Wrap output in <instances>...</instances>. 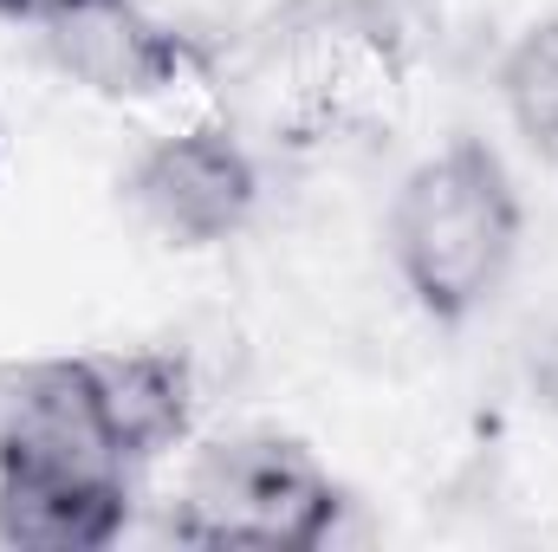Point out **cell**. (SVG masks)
<instances>
[{
	"label": "cell",
	"mask_w": 558,
	"mask_h": 552,
	"mask_svg": "<svg viewBox=\"0 0 558 552\" xmlns=\"http://www.w3.org/2000/svg\"><path fill=\"white\" fill-rule=\"evenodd\" d=\"M39 26L52 65L98 98H149L182 72V39L156 26L137 0H59Z\"/></svg>",
	"instance_id": "5b68a950"
},
{
	"label": "cell",
	"mask_w": 558,
	"mask_h": 552,
	"mask_svg": "<svg viewBox=\"0 0 558 552\" xmlns=\"http://www.w3.org/2000/svg\"><path fill=\"white\" fill-rule=\"evenodd\" d=\"M137 215L175 248H208L247 228L260 202V169L228 131H182L149 143L131 169Z\"/></svg>",
	"instance_id": "277c9868"
},
{
	"label": "cell",
	"mask_w": 558,
	"mask_h": 552,
	"mask_svg": "<svg viewBox=\"0 0 558 552\" xmlns=\"http://www.w3.org/2000/svg\"><path fill=\"white\" fill-rule=\"evenodd\" d=\"M390 254L422 312H481L520 254V195L487 143H448L422 156L390 208Z\"/></svg>",
	"instance_id": "7a4b0ae2"
},
{
	"label": "cell",
	"mask_w": 558,
	"mask_h": 552,
	"mask_svg": "<svg viewBox=\"0 0 558 552\" xmlns=\"http://www.w3.org/2000/svg\"><path fill=\"white\" fill-rule=\"evenodd\" d=\"M52 7H59V0H0V13H7V20H46Z\"/></svg>",
	"instance_id": "9c48e42d"
},
{
	"label": "cell",
	"mask_w": 558,
	"mask_h": 552,
	"mask_svg": "<svg viewBox=\"0 0 558 552\" xmlns=\"http://www.w3.org/2000/svg\"><path fill=\"white\" fill-rule=\"evenodd\" d=\"M533 384H539V397L558 410V332H546V345L533 351Z\"/></svg>",
	"instance_id": "ba28073f"
},
{
	"label": "cell",
	"mask_w": 558,
	"mask_h": 552,
	"mask_svg": "<svg viewBox=\"0 0 558 552\" xmlns=\"http://www.w3.org/2000/svg\"><path fill=\"white\" fill-rule=\"evenodd\" d=\"M331 520V475L286 435H234L202 448L175 501V533L202 547H318Z\"/></svg>",
	"instance_id": "3957f363"
},
{
	"label": "cell",
	"mask_w": 558,
	"mask_h": 552,
	"mask_svg": "<svg viewBox=\"0 0 558 552\" xmlns=\"http://www.w3.org/2000/svg\"><path fill=\"white\" fill-rule=\"evenodd\" d=\"M124 442L85 358L26 364L0 404V540L85 552L111 547L131 514Z\"/></svg>",
	"instance_id": "6da1fadb"
},
{
	"label": "cell",
	"mask_w": 558,
	"mask_h": 552,
	"mask_svg": "<svg viewBox=\"0 0 558 552\" xmlns=\"http://www.w3.org/2000/svg\"><path fill=\"white\" fill-rule=\"evenodd\" d=\"M500 98L513 131L558 169V20L526 26L500 59Z\"/></svg>",
	"instance_id": "52a82bcc"
},
{
	"label": "cell",
	"mask_w": 558,
	"mask_h": 552,
	"mask_svg": "<svg viewBox=\"0 0 558 552\" xmlns=\"http://www.w3.org/2000/svg\"><path fill=\"white\" fill-rule=\"evenodd\" d=\"M98 404L111 416V435L124 442V455H156L189 429V371L162 351H111V358H85Z\"/></svg>",
	"instance_id": "8992f818"
}]
</instances>
